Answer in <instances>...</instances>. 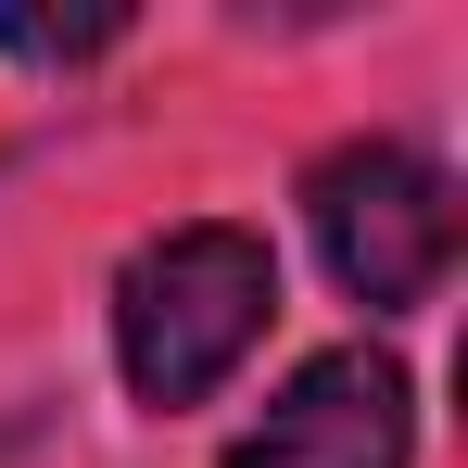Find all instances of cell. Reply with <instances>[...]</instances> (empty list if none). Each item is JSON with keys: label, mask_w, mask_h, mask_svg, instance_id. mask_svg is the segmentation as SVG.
<instances>
[{"label": "cell", "mask_w": 468, "mask_h": 468, "mask_svg": "<svg viewBox=\"0 0 468 468\" xmlns=\"http://www.w3.org/2000/svg\"><path fill=\"white\" fill-rule=\"evenodd\" d=\"M279 316V253L266 229H229V216H190L127 253L114 279V367L140 405H203L240 355L266 342Z\"/></svg>", "instance_id": "6da1fadb"}, {"label": "cell", "mask_w": 468, "mask_h": 468, "mask_svg": "<svg viewBox=\"0 0 468 468\" xmlns=\"http://www.w3.org/2000/svg\"><path fill=\"white\" fill-rule=\"evenodd\" d=\"M304 216H316V253L355 304H431L443 266H456V177L418 153V140H342V153L304 177Z\"/></svg>", "instance_id": "7a4b0ae2"}, {"label": "cell", "mask_w": 468, "mask_h": 468, "mask_svg": "<svg viewBox=\"0 0 468 468\" xmlns=\"http://www.w3.org/2000/svg\"><path fill=\"white\" fill-rule=\"evenodd\" d=\"M418 456V392L380 342H342V355H304L279 405L229 443V468H405Z\"/></svg>", "instance_id": "3957f363"}, {"label": "cell", "mask_w": 468, "mask_h": 468, "mask_svg": "<svg viewBox=\"0 0 468 468\" xmlns=\"http://www.w3.org/2000/svg\"><path fill=\"white\" fill-rule=\"evenodd\" d=\"M127 38V13H0V51H26V64H89V51H114Z\"/></svg>", "instance_id": "277c9868"}]
</instances>
